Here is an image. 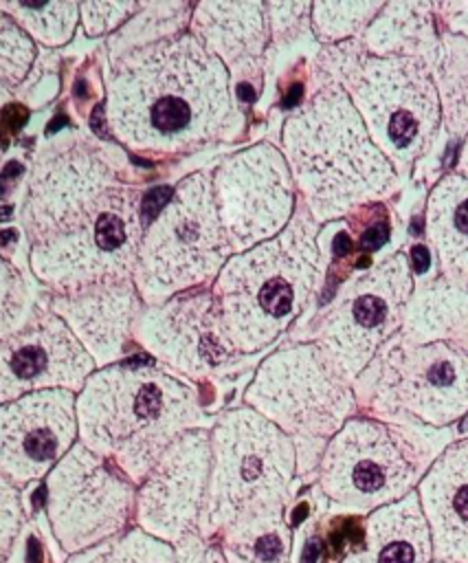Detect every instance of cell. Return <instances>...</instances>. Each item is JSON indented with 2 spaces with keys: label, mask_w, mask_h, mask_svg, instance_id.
<instances>
[{
  "label": "cell",
  "mask_w": 468,
  "mask_h": 563,
  "mask_svg": "<svg viewBox=\"0 0 468 563\" xmlns=\"http://www.w3.org/2000/svg\"><path fill=\"white\" fill-rule=\"evenodd\" d=\"M433 455L435 442L422 429L349 420L325 444L321 490L347 512H374L413 493Z\"/></svg>",
  "instance_id": "7"
},
{
  "label": "cell",
  "mask_w": 468,
  "mask_h": 563,
  "mask_svg": "<svg viewBox=\"0 0 468 563\" xmlns=\"http://www.w3.org/2000/svg\"><path fill=\"white\" fill-rule=\"evenodd\" d=\"M211 471V433L189 429L178 435L141 482L134 519L147 534L178 545L198 532Z\"/></svg>",
  "instance_id": "15"
},
{
  "label": "cell",
  "mask_w": 468,
  "mask_h": 563,
  "mask_svg": "<svg viewBox=\"0 0 468 563\" xmlns=\"http://www.w3.org/2000/svg\"><path fill=\"white\" fill-rule=\"evenodd\" d=\"M411 271L402 253L352 279L319 323V345L349 376H358L404 319Z\"/></svg>",
  "instance_id": "13"
},
{
  "label": "cell",
  "mask_w": 468,
  "mask_h": 563,
  "mask_svg": "<svg viewBox=\"0 0 468 563\" xmlns=\"http://www.w3.org/2000/svg\"><path fill=\"white\" fill-rule=\"evenodd\" d=\"M327 68L393 169L422 158L439 123V95L422 57H376L365 46H345L327 55Z\"/></svg>",
  "instance_id": "6"
},
{
  "label": "cell",
  "mask_w": 468,
  "mask_h": 563,
  "mask_svg": "<svg viewBox=\"0 0 468 563\" xmlns=\"http://www.w3.org/2000/svg\"><path fill=\"white\" fill-rule=\"evenodd\" d=\"M176 563H213V548L193 532L176 545Z\"/></svg>",
  "instance_id": "36"
},
{
  "label": "cell",
  "mask_w": 468,
  "mask_h": 563,
  "mask_svg": "<svg viewBox=\"0 0 468 563\" xmlns=\"http://www.w3.org/2000/svg\"><path fill=\"white\" fill-rule=\"evenodd\" d=\"M134 501V484L83 444H73L46 475V517L68 556L123 532Z\"/></svg>",
  "instance_id": "12"
},
{
  "label": "cell",
  "mask_w": 468,
  "mask_h": 563,
  "mask_svg": "<svg viewBox=\"0 0 468 563\" xmlns=\"http://www.w3.org/2000/svg\"><path fill=\"white\" fill-rule=\"evenodd\" d=\"M136 4L127 2H88L81 7L83 11V22L90 33H103L110 26H114L121 18H125L127 11H132Z\"/></svg>",
  "instance_id": "35"
},
{
  "label": "cell",
  "mask_w": 468,
  "mask_h": 563,
  "mask_svg": "<svg viewBox=\"0 0 468 563\" xmlns=\"http://www.w3.org/2000/svg\"><path fill=\"white\" fill-rule=\"evenodd\" d=\"M138 336L165 363L202 374L233 352L213 295L196 292L171 297L138 321Z\"/></svg>",
  "instance_id": "19"
},
{
  "label": "cell",
  "mask_w": 468,
  "mask_h": 563,
  "mask_svg": "<svg viewBox=\"0 0 468 563\" xmlns=\"http://www.w3.org/2000/svg\"><path fill=\"white\" fill-rule=\"evenodd\" d=\"M143 224L138 194L119 183L73 229L33 246V271L70 295L127 282L136 271Z\"/></svg>",
  "instance_id": "10"
},
{
  "label": "cell",
  "mask_w": 468,
  "mask_h": 563,
  "mask_svg": "<svg viewBox=\"0 0 468 563\" xmlns=\"http://www.w3.org/2000/svg\"><path fill=\"white\" fill-rule=\"evenodd\" d=\"M77 433L70 389H42L0 405V475L26 486L53 471Z\"/></svg>",
  "instance_id": "17"
},
{
  "label": "cell",
  "mask_w": 468,
  "mask_h": 563,
  "mask_svg": "<svg viewBox=\"0 0 468 563\" xmlns=\"http://www.w3.org/2000/svg\"><path fill=\"white\" fill-rule=\"evenodd\" d=\"M66 563H176V545L134 526L83 552L70 554Z\"/></svg>",
  "instance_id": "29"
},
{
  "label": "cell",
  "mask_w": 468,
  "mask_h": 563,
  "mask_svg": "<svg viewBox=\"0 0 468 563\" xmlns=\"http://www.w3.org/2000/svg\"><path fill=\"white\" fill-rule=\"evenodd\" d=\"M246 400L299 444L305 468L354 409L349 376L319 343L272 354L246 391Z\"/></svg>",
  "instance_id": "8"
},
{
  "label": "cell",
  "mask_w": 468,
  "mask_h": 563,
  "mask_svg": "<svg viewBox=\"0 0 468 563\" xmlns=\"http://www.w3.org/2000/svg\"><path fill=\"white\" fill-rule=\"evenodd\" d=\"M112 132L143 152H189L226 136L239 121L226 66L196 35L134 48L112 73Z\"/></svg>",
  "instance_id": "1"
},
{
  "label": "cell",
  "mask_w": 468,
  "mask_h": 563,
  "mask_svg": "<svg viewBox=\"0 0 468 563\" xmlns=\"http://www.w3.org/2000/svg\"><path fill=\"white\" fill-rule=\"evenodd\" d=\"M211 183L231 246L253 249L286 229L294 187L286 158L272 145L259 143L231 156Z\"/></svg>",
  "instance_id": "14"
},
{
  "label": "cell",
  "mask_w": 468,
  "mask_h": 563,
  "mask_svg": "<svg viewBox=\"0 0 468 563\" xmlns=\"http://www.w3.org/2000/svg\"><path fill=\"white\" fill-rule=\"evenodd\" d=\"M193 33L224 66L248 73L266 44V7L259 2H202L196 7Z\"/></svg>",
  "instance_id": "23"
},
{
  "label": "cell",
  "mask_w": 468,
  "mask_h": 563,
  "mask_svg": "<svg viewBox=\"0 0 468 563\" xmlns=\"http://www.w3.org/2000/svg\"><path fill=\"white\" fill-rule=\"evenodd\" d=\"M26 301L29 292L20 271L0 257V341L24 325Z\"/></svg>",
  "instance_id": "33"
},
{
  "label": "cell",
  "mask_w": 468,
  "mask_h": 563,
  "mask_svg": "<svg viewBox=\"0 0 468 563\" xmlns=\"http://www.w3.org/2000/svg\"><path fill=\"white\" fill-rule=\"evenodd\" d=\"M0 9L11 15L26 35H33L46 44H62L68 40L75 26L77 7L73 2H7Z\"/></svg>",
  "instance_id": "30"
},
{
  "label": "cell",
  "mask_w": 468,
  "mask_h": 563,
  "mask_svg": "<svg viewBox=\"0 0 468 563\" xmlns=\"http://www.w3.org/2000/svg\"><path fill=\"white\" fill-rule=\"evenodd\" d=\"M53 312L99 361H112L125 345L136 295L127 282L99 286L53 301Z\"/></svg>",
  "instance_id": "21"
},
{
  "label": "cell",
  "mask_w": 468,
  "mask_h": 563,
  "mask_svg": "<svg viewBox=\"0 0 468 563\" xmlns=\"http://www.w3.org/2000/svg\"><path fill=\"white\" fill-rule=\"evenodd\" d=\"M426 220L444 279L468 290V176L450 174L437 183Z\"/></svg>",
  "instance_id": "24"
},
{
  "label": "cell",
  "mask_w": 468,
  "mask_h": 563,
  "mask_svg": "<svg viewBox=\"0 0 468 563\" xmlns=\"http://www.w3.org/2000/svg\"><path fill=\"white\" fill-rule=\"evenodd\" d=\"M435 88H439L448 128H468V37L448 35L435 51Z\"/></svg>",
  "instance_id": "28"
},
{
  "label": "cell",
  "mask_w": 468,
  "mask_h": 563,
  "mask_svg": "<svg viewBox=\"0 0 468 563\" xmlns=\"http://www.w3.org/2000/svg\"><path fill=\"white\" fill-rule=\"evenodd\" d=\"M283 150L316 220L343 216L387 194L395 169L371 141L349 95L330 84L283 125Z\"/></svg>",
  "instance_id": "3"
},
{
  "label": "cell",
  "mask_w": 468,
  "mask_h": 563,
  "mask_svg": "<svg viewBox=\"0 0 468 563\" xmlns=\"http://www.w3.org/2000/svg\"><path fill=\"white\" fill-rule=\"evenodd\" d=\"M321 277L312 218L297 213L275 238L246 249L220 273L215 303L233 350L270 343L308 303Z\"/></svg>",
  "instance_id": "4"
},
{
  "label": "cell",
  "mask_w": 468,
  "mask_h": 563,
  "mask_svg": "<svg viewBox=\"0 0 468 563\" xmlns=\"http://www.w3.org/2000/svg\"><path fill=\"white\" fill-rule=\"evenodd\" d=\"M119 185L108 156L86 143L59 147L33 167L24 202V227L35 244L73 229Z\"/></svg>",
  "instance_id": "16"
},
{
  "label": "cell",
  "mask_w": 468,
  "mask_h": 563,
  "mask_svg": "<svg viewBox=\"0 0 468 563\" xmlns=\"http://www.w3.org/2000/svg\"><path fill=\"white\" fill-rule=\"evenodd\" d=\"M229 246L213 183L204 174L185 178L143 233L134 271L141 295L160 301L211 279Z\"/></svg>",
  "instance_id": "9"
},
{
  "label": "cell",
  "mask_w": 468,
  "mask_h": 563,
  "mask_svg": "<svg viewBox=\"0 0 468 563\" xmlns=\"http://www.w3.org/2000/svg\"><path fill=\"white\" fill-rule=\"evenodd\" d=\"M360 389L387 418L448 424L468 411V350L391 336L363 369Z\"/></svg>",
  "instance_id": "11"
},
{
  "label": "cell",
  "mask_w": 468,
  "mask_h": 563,
  "mask_svg": "<svg viewBox=\"0 0 468 563\" xmlns=\"http://www.w3.org/2000/svg\"><path fill=\"white\" fill-rule=\"evenodd\" d=\"M365 51L376 57H420L435 46L433 4L391 2L371 20L363 35Z\"/></svg>",
  "instance_id": "26"
},
{
  "label": "cell",
  "mask_w": 468,
  "mask_h": 563,
  "mask_svg": "<svg viewBox=\"0 0 468 563\" xmlns=\"http://www.w3.org/2000/svg\"><path fill=\"white\" fill-rule=\"evenodd\" d=\"M22 517L20 488L0 475V563H9Z\"/></svg>",
  "instance_id": "34"
},
{
  "label": "cell",
  "mask_w": 468,
  "mask_h": 563,
  "mask_svg": "<svg viewBox=\"0 0 468 563\" xmlns=\"http://www.w3.org/2000/svg\"><path fill=\"white\" fill-rule=\"evenodd\" d=\"M459 169L464 176H468V139L464 143V150H461V156H459Z\"/></svg>",
  "instance_id": "39"
},
{
  "label": "cell",
  "mask_w": 468,
  "mask_h": 563,
  "mask_svg": "<svg viewBox=\"0 0 468 563\" xmlns=\"http://www.w3.org/2000/svg\"><path fill=\"white\" fill-rule=\"evenodd\" d=\"M411 260H413V268H415L417 273H424V271L428 268V264H431V253H428L426 246L417 244V246H413V251H411Z\"/></svg>",
  "instance_id": "38"
},
{
  "label": "cell",
  "mask_w": 468,
  "mask_h": 563,
  "mask_svg": "<svg viewBox=\"0 0 468 563\" xmlns=\"http://www.w3.org/2000/svg\"><path fill=\"white\" fill-rule=\"evenodd\" d=\"M33 55L35 48L31 37L0 9V106L7 103L11 92L24 79Z\"/></svg>",
  "instance_id": "31"
},
{
  "label": "cell",
  "mask_w": 468,
  "mask_h": 563,
  "mask_svg": "<svg viewBox=\"0 0 468 563\" xmlns=\"http://www.w3.org/2000/svg\"><path fill=\"white\" fill-rule=\"evenodd\" d=\"M88 350L55 312H37L0 341V405L42 389L81 387Z\"/></svg>",
  "instance_id": "18"
},
{
  "label": "cell",
  "mask_w": 468,
  "mask_h": 563,
  "mask_svg": "<svg viewBox=\"0 0 468 563\" xmlns=\"http://www.w3.org/2000/svg\"><path fill=\"white\" fill-rule=\"evenodd\" d=\"M468 328V290L448 279H431L409 297L402 339L409 343H433L455 336Z\"/></svg>",
  "instance_id": "25"
},
{
  "label": "cell",
  "mask_w": 468,
  "mask_h": 563,
  "mask_svg": "<svg viewBox=\"0 0 468 563\" xmlns=\"http://www.w3.org/2000/svg\"><path fill=\"white\" fill-rule=\"evenodd\" d=\"M433 563H448V561H433Z\"/></svg>",
  "instance_id": "40"
},
{
  "label": "cell",
  "mask_w": 468,
  "mask_h": 563,
  "mask_svg": "<svg viewBox=\"0 0 468 563\" xmlns=\"http://www.w3.org/2000/svg\"><path fill=\"white\" fill-rule=\"evenodd\" d=\"M380 9L382 2H316L312 4L314 31L327 42L349 37L374 20Z\"/></svg>",
  "instance_id": "32"
},
{
  "label": "cell",
  "mask_w": 468,
  "mask_h": 563,
  "mask_svg": "<svg viewBox=\"0 0 468 563\" xmlns=\"http://www.w3.org/2000/svg\"><path fill=\"white\" fill-rule=\"evenodd\" d=\"M435 561L468 563V438L444 449L417 486Z\"/></svg>",
  "instance_id": "20"
},
{
  "label": "cell",
  "mask_w": 468,
  "mask_h": 563,
  "mask_svg": "<svg viewBox=\"0 0 468 563\" xmlns=\"http://www.w3.org/2000/svg\"><path fill=\"white\" fill-rule=\"evenodd\" d=\"M297 468L294 442L253 409L226 413L211 433V471L198 521L204 541L268 510H281Z\"/></svg>",
  "instance_id": "5"
},
{
  "label": "cell",
  "mask_w": 468,
  "mask_h": 563,
  "mask_svg": "<svg viewBox=\"0 0 468 563\" xmlns=\"http://www.w3.org/2000/svg\"><path fill=\"white\" fill-rule=\"evenodd\" d=\"M193 389L149 365L97 372L83 385L77 420L81 444L141 484L165 449L198 420Z\"/></svg>",
  "instance_id": "2"
},
{
  "label": "cell",
  "mask_w": 468,
  "mask_h": 563,
  "mask_svg": "<svg viewBox=\"0 0 468 563\" xmlns=\"http://www.w3.org/2000/svg\"><path fill=\"white\" fill-rule=\"evenodd\" d=\"M224 563H290L292 537L281 510L246 517L209 541Z\"/></svg>",
  "instance_id": "27"
},
{
  "label": "cell",
  "mask_w": 468,
  "mask_h": 563,
  "mask_svg": "<svg viewBox=\"0 0 468 563\" xmlns=\"http://www.w3.org/2000/svg\"><path fill=\"white\" fill-rule=\"evenodd\" d=\"M387 235H389V229H387V222L382 220H376V222H371L365 231H363V235H360V244L365 246V249H378L380 244H385L387 242Z\"/></svg>",
  "instance_id": "37"
},
{
  "label": "cell",
  "mask_w": 468,
  "mask_h": 563,
  "mask_svg": "<svg viewBox=\"0 0 468 563\" xmlns=\"http://www.w3.org/2000/svg\"><path fill=\"white\" fill-rule=\"evenodd\" d=\"M341 563H433V543L417 493L369 512L365 541Z\"/></svg>",
  "instance_id": "22"
}]
</instances>
